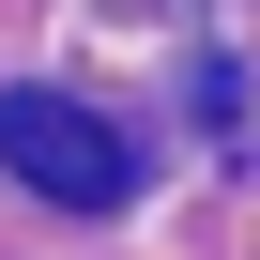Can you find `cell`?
<instances>
[{"instance_id": "cell-1", "label": "cell", "mask_w": 260, "mask_h": 260, "mask_svg": "<svg viewBox=\"0 0 260 260\" xmlns=\"http://www.w3.org/2000/svg\"><path fill=\"white\" fill-rule=\"evenodd\" d=\"M0 153H16V184L61 199V214H107L122 184H138V153H122L92 107H61V92H0Z\"/></svg>"}]
</instances>
